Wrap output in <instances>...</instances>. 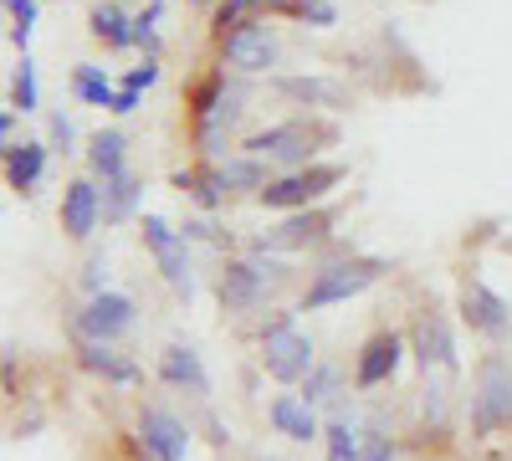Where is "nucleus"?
Segmentation results:
<instances>
[{
  "mask_svg": "<svg viewBox=\"0 0 512 461\" xmlns=\"http://www.w3.org/2000/svg\"><path fill=\"white\" fill-rule=\"evenodd\" d=\"M313 272L297 292V313H328V308H344L354 298H364L369 287H379L384 277L395 272L390 257H369V251H354L344 236H333L323 251H313Z\"/></svg>",
  "mask_w": 512,
  "mask_h": 461,
  "instance_id": "f257e3e1",
  "label": "nucleus"
},
{
  "mask_svg": "<svg viewBox=\"0 0 512 461\" xmlns=\"http://www.w3.org/2000/svg\"><path fill=\"white\" fill-rule=\"evenodd\" d=\"M246 103H251V82L216 67L205 72L195 88H190V144H195V159H226L236 144V129L246 118Z\"/></svg>",
  "mask_w": 512,
  "mask_h": 461,
  "instance_id": "f03ea898",
  "label": "nucleus"
},
{
  "mask_svg": "<svg viewBox=\"0 0 512 461\" xmlns=\"http://www.w3.org/2000/svg\"><path fill=\"white\" fill-rule=\"evenodd\" d=\"M338 144H344V129L333 123V113H292L282 123H267V129H251L236 149L267 159L277 175H287L323 159V149H338Z\"/></svg>",
  "mask_w": 512,
  "mask_h": 461,
  "instance_id": "7ed1b4c3",
  "label": "nucleus"
},
{
  "mask_svg": "<svg viewBox=\"0 0 512 461\" xmlns=\"http://www.w3.org/2000/svg\"><path fill=\"white\" fill-rule=\"evenodd\" d=\"M287 282H292L287 257L262 251V246H241V251H226V262L216 272V303H221L226 318H251V313H262Z\"/></svg>",
  "mask_w": 512,
  "mask_h": 461,
  "instance_id": "20e7f679",
  "label": "nucleus"
},
{
  "mask_svg": "<svg viewBox=\"0 0 512 461\" xmlns=\"http://www.w3.org/2000/svg\"><path fill=\"white\" fill-rule=\"evenodd\" d=\"M256 364L267 380L297 390L303 374L318 364V349L303 328H297V308H272V318L256 323Z\"/></svg>",
  "mask_w": 512,
  "mask_h": 461,
  "instance_id": "39448f33",
  "label": "nucleus"
},
{
  "mask_svg": "<svg viewBox=\"0 0 512 461\" xmlns=\"http://www.w3.org/2000/svg\"><path fill=\"white\" fill-rule=\"evenodd\" d=\"M512 426V354L487 349L472 369V395H466V431L472 441H492Z\"/></svg>",
  "mask_w": 512,
  "mask_h": 461,
  "instance_id": "423d86ee",
  "label": "nucleus"
},
{
  "mask_svg": "<svg viewBox=\"0 0 512 461\" xmlns=\"http://www.w3.org/2000/svg\"><path fill=\"white\" fill-rule=\"evenodd\" d=\"M456 318L487 349H507L512 344V303L502 298V292L482 272H461L456 277Z\"/></svg>",
  "mask_w": 512,
  "mask_h": 461,
  "instance_id": "0eeeda50",
  "label": "nucleus"
},
{
  "mask_svg": "<svg viewBox=\"0 0 512 461\" xmlns=\"http://www.w3.org/2000/svg\"><path fill=\"white\" fill-rule=\"evenodd\" d=\"M344 180H349V164H338V159H313V164H303V170L272 175L267 190L256 195V205H262V211H272V216L308 211V205H323Z\"/></svg>",
  "mask_w": 512,
  "mask_h": 461,
  "instance_id": "6e6552de",
  "label": "nucleus"
},
{
  "mask_svg": "<svg viewBox=\"0 0 512 461\" xmlns=\"http://www.w3.org/2000/svg\"><path fill=\"white\" fill-rule=\"evenodd\" d=\"M338 236V205H308V211H287L277 216L267 231L246 236V246H262L277 251V257H308V251H323Z\"/></svg>",
  "mask_w": 512,
  "mask_h": 461,
  "instance_id": "1a4fd4ad",
  "label": "nucleus"
},
{
  "mask_svg": "<svg viewBox=\"0 0 512 461\" xmlns=\"http://www.w3.org/2000/svg\"><path fill=\"white\" fill-rule=\"evenodd\" d=\"M405 344H410V359L420 364V374H446L456 380L461 374V349H456V323L441 303H420L405 323Z\"/></svg>",
  "mask_w": 512,
  "mask_h": 461,
  "instance_id": "9d476101",
  "label": "nucleus"
},
{
  "mask_svg": "<svg viewBox=\"0 0 512 461\" xmlns=\"http://www.w3.org/2000/svg\"><path fill=\"white\" fill-rule=\"evenodd\" d=\"M216 57H221V67L236 72V77H272L277 62H282V41H277L272 16H251V21L231 26V31L216 41Z\"/></svg>",
  "mask_w": 512,
  "mask_h": 461,
  "instance_id": "9b49d317",
  "label": "nucleus"
},
{
  "mask_svg": "<svg viewBox=\"0 0 512 461\" xmlns=\"http://www.w3.org/2000/svg\"><path fill=\"white\" fill-rule=\"evenodd\" d=\"M139 241L149 251V262L159 267L164 287L190 303L195 298V257H190V241L180 236V226H169L159 211H144L139 216Z\"/></svg>",
  "mask_w": 512,
  "mask_h": 461,
  "instance_id": "f8f14e48",
  "label": "nucleus"
},
{
  "mask_svg": "<svg viewBox=\"0 0 512 461\" xmlns=\"http://www.w3.org/2000/svg\"><path fill=\"white\" fill-rule=\"evenodd\" d=\"M267 93L303 108V113H349L359 103L354 82L349 77H333V72H272L267 77Z\"/></svg>",
  "mask_w": 512,
  "mask_h": 461,
  "instance_id": "ddd939ff",
  "label": "nucleus"
},
{
  "mask_svg": "<svg viewBox=\"0 0 512 461\" xmlns=\"http://www.w3.org/2000/svg\"><path fill=\"white\" fill-rule=\"evenodd\" d=\"M405 359H410L405 328H374L369 339L359 344V354H354V395H374L384 385H395Z\"/></svg>",
  "mask_w": 512,
  "mask_h": 461,
  "instance_id": "4468645a",
  "label": "nucleus"
},
{
  "mask_svg": "<svg viewBox=\"0 0 512 461\" xmlns=\"http://www.w3.org/2000/svg\"><path fill=\"white\" fill-rule=\"evenodd\" d=\"M139 323V303L128 298V292H93L88 303L77 308V318H72V333L77 339H98V344H118L128 328Z\"/></svg>",
  "mask_w": 512,
  "mask_h": 461,
  "instance_id": "2eb2a0df",
  "label": "nucleus"
},
{
  "mask_svg": "<svg viewBox=\"0 0 512 461\" xmlns=\"http://www.w3.org/2000/svg\"><path fill=\"white\" fill-rule=\"evenodd\" d=\"M139 446H144L149 461H190L195 431H190V421H180L169 405L144 400V405H139Z\"/></svg>",
  "mask_w": 512,
  "mask_h": 461,
  "instance_id": "dca6fc26",
  "label": "nucleus"
},
{
  "mask_svg": "<svg viewBox=\"0 0 512 461\" xmlns=\"http://www.w3.org/2000/svg\"><path fill=\"white\" fill-rule=\"evenodd\" d=\"M57 221L67 231V241H93V231L103 226V185L93 175H77L62 185V205H57Z\"/></svg>",
  "mask_w": 512,
  "mask_h": 461,
  "instance_id": "f3484780",
  "label": "nucleus"
},
{
  "mask_svg": "<svg viewBox=\"0 0 512 461\" xmlns=\"http://www.w3.org/2000/svg\"><path fill=\"white\" fill-rule=\"evenodd\" d=\"M159 385L175 390V395H185V400H195V405H205L210 395H216L205 359H200L190 344H164V349H159Z\"/></svg>",
  "mask_w": 512,
  "mask_h": 461,
  "instance_id": "a211bd4d",
  "label": "nucleus"
},
{
  "mask_svg": "<svg viewBox=\"0 0 512 461\" xmlns=\"http://www.w3.org/2000/svg\"><path fill=\"white\" fill-rule=\"evenodd\" d=\"M77 364L93 374V380H103V385H113V390H134V385H144V369L128 359V354H118V344H98V339H77Z\"/></svg>",
  "mask_w": 512,
  "mask_h": 461,
  "instance_id": "6ab92c4d",
  "label": "nucleus"
},
{
  "mask_svg": "<svg viewBox=\"0 0 512 461\" xmlns=\"http://www.w3.org/2000/svg\"><path fill=\"white\" fill-rule=\"evenodd\" d=\"M169 190H180L195 211H205V216H216V211H226V205H231L216 159H195V164H185V170H175V175H169Z\"/></svg>",
  "mask_w": 512,
  "mask_h": 461,
  "instance_id": "aec40b11",
  "label": "nucleus"
},
{
  "mask_svg": "<svg viewBox=\"0 0 512 461\" xmlns=\"http://www.w3.org/2000/svg\"><path fill=\"white\" fill-rule=\"evenodd\" d=\"M267 426L282 441H292V446H313L323 436V415L313 405H303V400H297V390H292V395H272L267 400Z\"/></svg>",
  "mask_w": 512,
  "mask_h": 461,
  "instance_id": "412c9836",
  "label": "nucleus"
},
{
  "mask_svg": "<svg viewBox=\"0 0 512 461\" xmlns=\"http://www.w3.org/2000/svg\"><path fill=\"white\" fill-rule=\"evenodd\" d=\"M47 159H52L47 139H21V144H11L6 159H0V164H6L11 190H16V195H36L41 180H47Z\"/></svg>",
  "mask_w": 512,
  "mask_h": 461,
  "instance_id": "4be33fe9",
  "label": "nucleus"
},
{
  "mask_svg": "<svg viewBox=\"0 0 512 461\" xmlns=\"http://www.w3.org/2000/svg\"><path fill=\"white\" fill-rule=\"evenodd\" d=\"M216 170H221V185H226V200H241V195H262L267 190V180L277 175L267 159H256V154H241V149H231L226 159H216Z\"/></svg>",
  "mask_w": 512,
  "mask_h": 461,
  "instance_id": "5701e85b",
  "label": "nucleus"
},
{
  "mask_svg": "<svg viewBox=\"0 0 512 461\" xmlns=\"http://www.w3.org/2000/svg\"><path fill=\"white\" fill-rule=\"evenodd\" d=\"M82 154H88V175H93L98 185H103V180H118V175L128 170V134L113 129V123H108V129H93Z\"/></svg>",
  "mask_w": 512,
  "mask_h": 461,
  "instance_id": "b1692460",
  "label": "nucleus"
},
{
  "mask_svg": "<svg viewBox=\"0 0 512 461\" xmlns=\"http://www.w3.org/2000/svg\"><path fill=\"white\" fill-rule=\"evenodd\" d=\"M88 36L103 52H134V16H128L118 0H98L88 11Z\"/></svg>",
  "mask_w": 512,
  "mask_h": 461,
  "instance_id": "393cba45",
  "label": "nucleus"
},
{
  "mask_svg": "<svg viewBox=\"0 0 512 461\" xmlns=\"http://www.w3.org/2000/svg\"><path fill=\"white\" fill-rule=\"evenodd\" d=\"M139 205H144V180L134 170H123L118 180H103V221L108 226L139 221Z\"/></svg>",
  "mask_w": 512,
  "mask_h": 461,
  "instance_id": "a878e982",
  "label": "nucleus"
},
{
  "mask_svg": "<svg viewBox=\"0 0 512 461\" xmlns=\"http://www.w3.org/2000/svg\"><path fill=\"white\" fill-rule=\"evenodd\" d=\"M359 441H364V426H359V415L344 410V415H323V461H359Z\"/></svg>",
  "mask_w": 512,
  "mask_h": 461,
  "instance_id": "bb28decb",
  "label": "nucleus"
},
{
  "mask_svg": "<svg viewBox=\"0 0 512 461\" xmlns=\"http://www.w3.org/2000/svg\"><path fill=\"white\" fill-rule=\"evenodd\" d=\"M349 395V385H344V364H333V359H318L308 374H303V385H297V400H303V405H333V400H344Z\"/></svg>",
  "mask_w": 512,
  "mask_h": 461,
  "instance_id": "cd10ccee",
  "label": "nucleus"
},
{
  "mask_svg": "<svg viewBox=\"0 0 512 461\" xmlns=\"http://www.w3.org/2000/svg\"><path fill=\"white\" fill-rule=\"evenodd\" d=\"M113 77L98 67V62H77L72 67V98L88 103V108H113Z\"/></svg>",
  "mask_w": 512,
  "mask_h": 461,
  "instance_id": "c85d7f7f",
  "label": "nucleus"
},
{
  "mask_svg": "<svg viewBox=\"0 0 512 461\" xmlns=\"http://www.w3.org/2000/svg\"><path fill=\"white\" fill-rule=\"evenodd\" d=\"M277 0H216V16H210V41H221L231 26L251 21V16H272Z\"/></svg>",
  "mask_w": 512,
  "mask_h": 461,
  "instance_id": "c756f323",
  "label": "nucleus"
},
{
  "mask_svg": "<svg viewBox=\"0 0 512 461\" xmlns=\"http://www.w3.org/2000/svg\"><path fill=\"white\" fill-rule=\"evenodd\" d=\"M272 16H292L297 26H308V31H333L338 26V6H333V0H277Z\"/></svg>",
  "mask_w": 512,
  "mask_h": 461,
  "instance_id": "7c9ffc66",
  "label": "nucleus"
},
{
  "mask_svg": "<svg viewBox=\"0 0 512 461\" xmlns=\"http://www.w3.org/2000/svg\"><path fill=\"white\" fill-rule=\"evenodd\" d=\"M11 108L16 113H36L41 108V88H36V62L21 52L16 72H11Z\"/></svg>",
  "mask_w": 512,
  "mask_h": 461,
  "instance_id": "2f4dec72",
  "label": "nucleus"
},
{
  "mask_svg": "<svg viewBox=\"0 0 512 461\" xmlns=\"http://www.w3.org/2000/svg\"><path fill=\"white\" fill-rule=\"evenodd\" d=\"M159 21H164V0H149V6L134 16V52H144V57H159Z\"/></svg>",
  "mask_w": 512,
  "mask_h": 461,
  "instance_id": "473e14b6",
  "label": "nucleus"
},
{
  "mask_svg": "<svg viewBox=\"0 0 512 461\" xmlns=\"http://www.w3.org/2000/svg\"><path fill=\"white\" fill-rule=\"evenodd\" d=\"M180 236L195 246V241H205V246H216V251H231V231L216 221V216H205V211H195V216H185V226H180Z\"/></svg>",
  "mask_w": 512,
  "mask_h": 461,
  "instance_id": "72a5a7b5",
  "label": "nucleus"
},
{
  "mask_svg": "<svg viewBox=\"0 0 512 461\" xmlns=\"http://www.w3.org/2000/svg\"><path fill=\"white\" fill-rule=\"evenodd\" d=\"M6 11H11V41H16V52H26L31 47V31H36L41 0H6Z\"/></svg>",
  "mask_w": 512,
  "mask_h": 461,
  "instance_id": "f704fd0d",
  "label": "nucleus"
},
{
  "mask_svg": "<svg viewBox=\"0 0 512 461\" xmlns=\"http://www.w3.org/2000/svg\"><path fill=\"white\" fill-rule=\"evenodd\" d=\"M47 149H52V154H62V159H67V154H77V123H72V113H62V108H57V113L47 118Z\"/></svg>",
  "mask_w": 512,
  "mask_h": 461,
  "instance_id": "c9c22d12",
  "label": "nucleus"
},
{
  "mask_svg": "<svg viewBox=\"0 0 512 461\" xmlns=\"http://www.w3.org/2000/svg\"><path fill=\"white\" fill-rule=\"evenodd\" d=\"M400 446L384 426H364V441H359V461H395Z\"/></svg>",
  "mask_w": 512,
  "mask_h": 461,
  "instance_id": "e433bc0d",
  "label": "nucleus"
},
{
  "mask_svg": "<svg viewBox=\"0 0 512 461\" xmlns=\"http://www.w3.org/2000/svg\"><path fill=\"white\" fill-rule=\"evenodd\" d=\"M154 82H159V57H144L139 67H128V72H123V88H139V93H149Z\"/></svg>",
  "mask_w": 512,
  "mask_h": 461,
  "instance_id": "4c0bfd02",
  "label": "nucleus"
},
{
  "mask_svg": "<svg viewBox=\"0 0 512 461\" xmlns=\"http://www.w3.org/2000/svg\"><path fill=\"white\" fill-rule=\"evenodd\" d=\"M82 292H108V257H93L88 267H82Z\"/></svg>",
  "mask_w": 512,
  "mask_h": 461,
  "instance_id": "58836bf2",
  "label": "nucleus"
},
{
  "mask_svg": "<svg viewBox=\"0 0 512 461\" xmlns=\"http://www.w3.org/2000/svg\"><path fill=\"white\" fill-rule=\"evenodd\" d=\"M139 108H144V93H139V88H118V93H113V108H108V113L128 118V113H139Z\"/></svg>",
  "mask_w": 512,
  "mask_h": 461,
  "instance_id": "ea45409f",
  "label": "nucleus"
},
{
  "mask_svg": "<svg viewBox=\"0 0 512 461\" xmlns=\"http://www.w3.org/2000/svg\"><path fill=\"white\" fill-rule=\"evenodd\" d=\"M16 118H21L16 108H0V159H6V149L16 144Z\"/></svg>",
  "mask_w": 512,
  "mask_h": 461,
  "instance_id": "a19ab883",
  "label": "nucleus"
},
{
  "mask_svg": "<svg viewBox=\"0 0 512 461\" xmlns=\"http://www.w3.org/2000/svg\"><path fill=\"white\" fill-rule=\"evenodd\" d=\"M410 6H441V0H410Z\"/></svg>",
  "mask_w": 512,
  "mask_h": 461,
  "instance_id": "79ce46f5",
  "label": "nucleus"
},
{
  "mask_svg": "<svg viewBox=\"0 0 512 461\" xmlns=\"http://www.w3.org/2000/svg\"><path fill=\"white\" fill-rule=\"evenodd\" d=\"M190 6H210V0H190Z\"/></svg>",
  "mask_w": 512,
  "mask_h": 461,
  "instance_id": "37998d69",
  "label": "nucleus"
},
{
  "mask_svg": "<svg viewBox=\"0 0 512 461\" xmlns=\"http://www.w3.org/2000/svg\"><path fill=\"white\" fill-rule=\"evenodd\" d=\"M262 461H282V456H262Z\"/></svg>",
  "mask_w": 512,
  "mask_h": 461,
  "instance_id": "c03bdc74",
  "label": "nucleus"
}]
</instances>
